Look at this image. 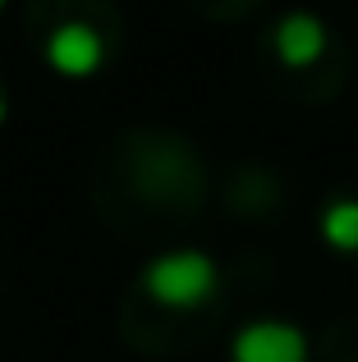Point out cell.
<instances>
[{
  "mask_svg": "<svg viewBox=\"0 0 358 362\" xmlns=\"http://www.w3.org/2000/svg\"><path fill=\"white\" fill-rule=\"evenodd\" d=\"M138 289L161 312H202L221 293V266L207 247H193V243L166 247V252L143 262Z\"/></svg>",
  "mask_w": 358,
  "mask_h": 362,
  "instance_id": "cell-1",
  "label": "cell"
},
{
  "mask_svg": "<svg viewBox=\"0 0 358 362\" xmlns=\"http://www.w3.org/2000/svg\"><path fill=\"white\" fill-rule=\"evenodd\" d=\"M42 60L55 78L88 83L106 69V37L92 18H60L42 42Z\"/></svg>",
  "mask_w": 358,
  "mask_h": 362,
  "instance_id": "cell-2",
  "label": "cell"
},
{
  "mask_svg": "<svg viewBox=\"0 0 358 362\" xmlns=\"http://www.w3.org/2000/svg\"><path fill=\"white\" fill-rule=\"evenodd\" d=\"M230 362H313V339L299 321L253 317L234 330Z\"/></svg>",
  "mask_w": 358,
  "mask_h": 362,
  "instance_id": "cell-3",
  "label": "cell"
},
{
  "mask_svg": "<svg viewBox=\"0 0 358 362\" xmlns=\"http://www.w3.org/2000/svg\"><path fill=\"white\" fill-rule=\"evenodd\" d=\"M271 55H276L285 69H313L326 60V46H331V28L313 14V9H289L271 23Z\"/></svg>",
  "mask_w": 358,
  "mask_h": 362,
  "instance_id": "cell-4",
  "label": "cell"
},
{
  "mask_svg": "<svg viewBox=\"0 0 358 362\" xmlns=\"http://www.w3.org/2000/svg\"><path fill=\"white\" fill-rule=\"evenodd\" d=\"M317 239L340 257L358 252V197H331L317 211Z\"/></svg>",
  "mask_w": 358,
  "mask_h": 362,
  "instance_id": "cell-5",
  "label": "cell"
},
{
  "mask_svg": "<svg viewBox=\"0 0 358 362\" xmlns=\"http://www.w3.org/2000/svg\"><path fill=\"white\" fill-rule=\"evenodd\" d=\"M9 124V97H5V88H0V129Z\"/></svg>",
  "mask_w": 358,
  "mask_h": 362,
  "instance_id": "cell-6",
  "label": "cell"
},
{
  "mask_svg": "<svg viewBox=\"0 0 358 362\" xmlns=\"http://www.w3.org/2000/svg\"><path fill=\"white\" fill-rule=\"evenodd\" d=\"M5 5H9V0H0V14H5Z\"/></svg>",
  "mask_w": 358,
  "mask_h": 362,
  "instance_id": "cell-7",
  "label": "cell"
}]
</instances>
